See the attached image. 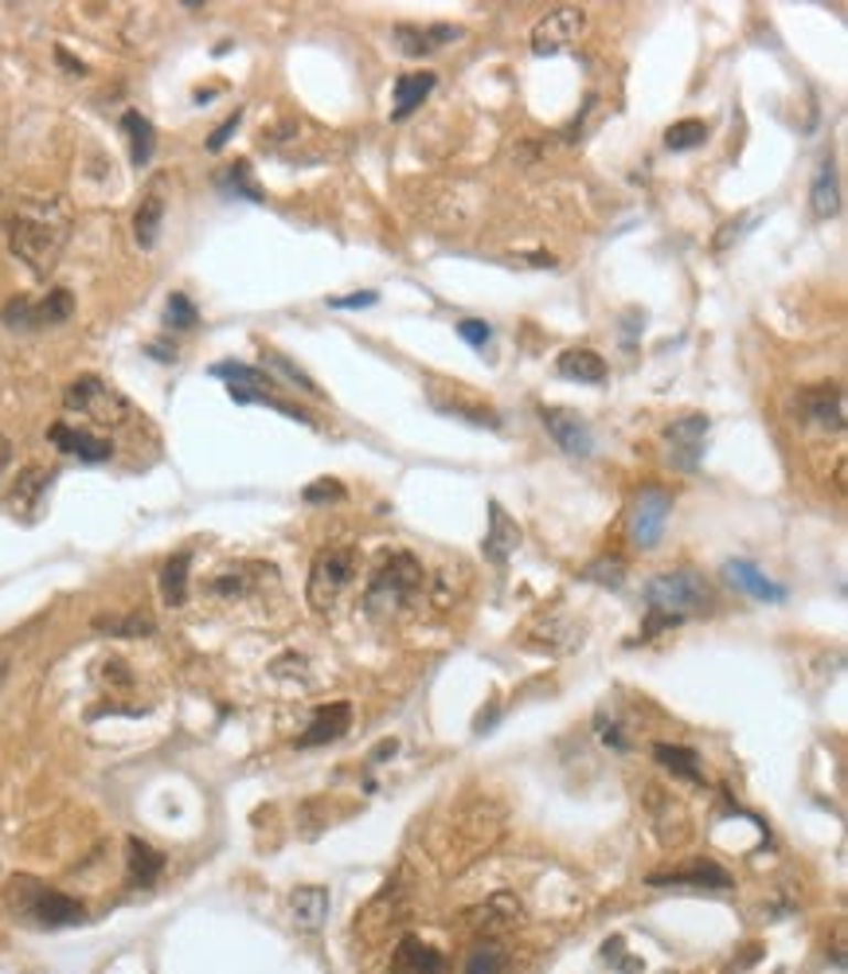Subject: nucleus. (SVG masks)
Listing matches in <instances>:
<instances>
[{
	"instance_id": "c03bdc74",
	"label": "nucleus",
	"mask_w": 848,
	"mask_h": 974,
	"mask_svg": "<svg viewBox=\"0 0 848 974\" xmlns=\"http://www.w3.org/2000/svg\"><path fill=\"white\" fill-rule=\"evenodd\" d=\"M599 736H602V743H607V748H614V751H626L630 748L626 736H622V728L607 725V720H599Z\"/></svg>"
},
{
	"instance_id": "79ce46f5",
	"label": "nucleus",
	"mask_w": 848,
	"mask_h": 974,
	"mask_svg": "<svg viewBox=\"0 0 848 974\" xmlns=\"http://www.w3.org/2000/svg\"><path fill=\"white\" fill-rule=\"evenodd\" d=\"M243 587H247V579H243L239 571H227V576L212 579V591H215V596H223V599L243 596Z\"/></svg>"
},
{
	"instance_id": "5701e85b",
	"label": "nucleus",
	"mask_w": 848,
	"mask_h": 974,
	"mask_svg": "<svg viewBox=\"0 0 848 974\" xmlns=\"http://www.w3.org/2000/svg\"><path fill=\"white\" fill-rule=\"evenodd\" d=\"M121 133H126V141H129V161L138 164V169H146V164L153 161V153H157L153 121H149L141 110H126V114H121Z\"/></svg>"
},
{
	"instance_id": "7c9ffc66",
	"label": "nucleus",
	"mask_w": 848,
	"mask_h": 974,
	"mask_svg": "<svg viewBox=\"0 0 848 974\" xmlns=\"http://www.w3.org/2000/svg\"><path fill=\"white\" fill-rule=\"evenodd\" d=\"M754 220H763V207H751V212H739V216H731L728 224L716 232V243H711V247H716V255H723V250L736 247L743 235H751L754 227H759Z\"/></svg>"
},
{
	"instance_id": "b1692460",
	"label": "nucleus",
	"mask_w": 848,
	"mask_h": 974,
	"mask_svg": "<svg viewBox=\"0 0 848 974\" xmlns=\"http://www.w3.org/2000/svg\"><path fill=\"white\" fill-rule=\"evenodd\" d=\"M126 865H129V885L149 888L164 869V854H157L153 845L141 842V837H129L126 842Z\"/></svg>"
},
{
	"instance_id": "f3484780",
	"label": "nucleus",
	"mask_w": 848,
	"mask_h": 974,
	"mask_svg": "<svg viewBox=\"0 0 848 974\" xmlns=\"http://www.w3.org/2000/svg\"><path fill=\"white\" fill-rule=\"evenodd\" d=\"M723 576H728L731 587L747 591V596L759 599V603H782V599H786V587L774 584V579L766 576L763 568H754L751 560H728L723 564Z\"/></svg>"
},
{
	"instance_id": "2eb2a0df",
	"label": "nucleus",
	"mask_w": 848,
	"mask_h": 974,
	"mask_svg": "<svg viewBox=\"0 0 848 974\" xmlns=\"http://www.w3.org/2000/svg\"><path fill=\"white\" fill-rule=\"evenodd\" d=\"M516 548H520V525L501 510V501H489V533H485V540H481L485 560L505 568L508 556H513Z\"/></svg>"
},
{
	"instance_id": "58836bf2",
	"label": "nucleus",
	"mask_w": 848,
	"mask_h": 974,
	"mask_svg": "<svg viewBox=\"0 0 848 974\" xmlns=\"http://www.w3.org/2000/svg\"><path fill=\"white\" fill-rule=\"evenodd\" d=\"M379 302L376 290H356V293H341V298H329V310H372Z\"/></svg>"
},
{
	"instance_id": "4c0bfd02",
	"label": "nucleus",
	"mask_w": 848,
	"mask_h": 974,
	"mask_svg": "<svg viewBox=\"0 0 848 974\" xmlns=\"http://www.w3.org/2000/svg\"><path fill=\"white\" fill-rule=\"evenodd\" d=\"M95 627H103V634H153L149 619H98Z\"/></svg>"
},
{
	"instance_id": "412c9836",
	"label": "nucleus",
	"mask_w": 848,
	"mask_h": 974,
	"mask_svg": "<svg viewBox=\"0 0 848 974\" xmlns=\"http://www.w3.org/2000/svg\"><path fill=\"white\" fill-rule=\"evenodd\" d=\"M290 912L301 931H321L329 920V888L325 885H301L290 892Z\"/></svg>"
},
{
	"instance_id": "ddd939ff",
	"label": "nucleus",
	"mask_w": 848,
	"mask_h": 974,
	"mask_svg": "<svg viewBox=\"0 0 848 974\" xmlns=\"http://www.w3.org/2000/svg\"><path fill=\"white\" fill-rule=\"evenodd\" d=\"M797 404H802V411H797L802 419L817 422V427H825V431H833V435L845 431V392H840V384L802 388Z\"/></svg>"
},
{
	"instance_id": "20e7f679",
	"label": "nucleus",
	"mask_w": 848,
	"mask_h": 974,
	"mask_svg": "<svg viewBox=\"0 0 848 974\" xmlns=\"http://www.w3.org/2000/svg\"><path fill=\"white\" fill-rule=\"evenodd\" d=\"M9 905L17 908L24 920L40 923V928H75V923L86 920L83 900L67 897V892H55V888H47L35 877H12Z\"/></svg>"
},
{
	"instance_id": "f257e3e1",
	"label": "nucleus",
	"mask_w": 848,
	"mask_h": 974,
	"mask_svg": "<svg viewBox=\"0 0 848 974\" xmlns=\"http://www.w3.org/2000/svg\"><path fill=\"white\" fill-rule=\"evenodd\" d=\"M716 607V596H711L708 579L693 568L680 571H665V576H653L650 587H645V622H642V642L657 639L665 630L680 627L688 619H700Z\"/></svg>"
},
{
	"instance_id": "a211bd4d",
	"label": "nucleus",
	"mask_w": 848,
	"mask_h": 974,
	"mask_svg": "<svg viewBox=\"0 0 848 974\" xmlns=\"http://www.w3.org/2000/svg\"><path fill=\"white\" fill-rule=\"evenodd\" d=\"M391 974H446V955L430 943L407 935L391 955Z\"/></svg>"
},
{
	"instance_id": "c756f323",
	"label": "nucleus",
	"mask_w": 848,
	"mask_h": 974,
	"mask_svg": "<svg viewBox=\"0 0 848 974\" xmlns=\"http://www.w3.org/2000/svg\"><path fill=\"white\" fill-rule=\"evenodd\" d=\"M161 220H164V196L161 192H149L146 200H141L138 207V216H133V235H138L141 247H153L157 235H161Z\"/></svg>"
},
{
	"instance_id": "4468645a",
	"label": "nucleus",
	"mask_w": 848,
	"mask_h": 974,
	"mask_svg": "<svg viewBox=\"0 0 848 974\" xmlns=\"http://www.w3.org/2000/svg\"><path fill=\"white\" fill-rule=\"evenodd\" d=\"M47 442H52L60 454H71L78 462H106L114 454V442L110 439H98V435L83 431V427H71V422H52L47 427Z\"/></svg>"
},
{
	"instance_id": "ea45409f",
	"label": "nucleus",
	"mask_w": 848,
	"mask_h": 974,
	"mask_svg": "<svg viewBox=\"0 0 848 974\" xmlns=\"http://www.w3.org/2000/svg\"><path fill=\"white\" fill-rule=\"evenodd\" d=\"M458 336H462L465 345H473V349H485L489 341H493V329H489L485 321H473V318H465V321H458Z\"/></svg>"
},
{
	"instance_id": "9b49d317",
	"label": "nucleus",
	"mask_w": 848,
	"mask_h": 974,
	"mask_svg": "<svg viewBox=\"0 0 848 974\" xmlns=\"http://www.w3.org/2000/svg\"><path fill=\"white\" fill-rule=\"evenodd\" d=\"M540 422L548 427V435L556 439V447L571 458H591L594 454V435L591 422L571 407H540Z\"/></svg>"
},
{
	"instance_id": "e433bc0d",
	"label": "nucleus",
	"mask_w": 848,
	"mask_h": 974,
	"mask_svg": "<svg viewBox=\"0 0 848 974\" xmlns=\"http://www.w3.org/2000/svg\"><path fill=\"white\" fill-rule=\"evenodd\" d=\"M583 576L594 579V584H602V587H618L626 571H622V560H618V556H610V560H594Z\"/></svg>"
},
{
	"instance_id": "a19ab883",
	"label": "nucleus",
	"mask_w": 848,
	"mask_h": 974,
	"mask_svg": "<svg viewBox=\"0 0 848 974\" xmlns=\"http://www.w3.org/2000/svg\"><path fill=\"white\" fill-rule=\"evenodd\" d=\"M239 121H243V110H235L232 118L223 121L219 130H215L212 138H207V153H219V149L227 146V141H232V138H235V130H239Z\"/></svg>"
},
{
	"instance_id": "c9c22d12",
	"label": "nucleus",
	"mask_w": 848,
	"mask_h": 974,
	"mask_svg": "<svg viewBox=\"0 0 848 974\" xmlns=\"http://www.w3.org/2000/svg\"><path fill=\"white\" fill-rule=\"evenodd\" d=\"M344 497H348V490H344L336 478H318V482H309L305 490H301L305 505H329V501H344Z\"/></svg>"
},
{
	"instance_id": "f704fd0d",
	"label": "nucleus",
	"mask_w": 848,
	"mask_h": 974,
	"mask_svg": "<svg viewBox=\"0 0 848 974\" xmlns=\"http://www.w3.org/2000/svg\"><path fill=\"white\" fill-rule=\"evenodd\" d=\"M505 971V951L497 943H481L465 963V974H501Z\"/></svg>"
},
{
	"instance_id": "09e8293b",
	"label": "nucleus",
	"mask_w": 848,
	"mask_h": 974,
	"mask_svg": "<svg viewBox=\"0 0 848 974\" xmlns=\"http://www.w3.org/2000/svg\"><path fill=\"white\" fill-rule=\"evenodd\" d=\"M528 263H532V267H556V259H551L548 250H532Z\"/></svg>"
},
{
	"instance_id": "cd10ccee",
	"label": "nucleus",
	"mask_w": 848,
	"mask_h": 974,
	"mask_svg": "<svg viewBox=\"0 0 848 974\" xmlns=\"http://www.w3.org/2000/svg\"><path fill=\"white\" fill-rule=\"evenodd\" d=\"M262 372H266V376H270V372H278V376H286V384H293V388L309 392V396H321L318 379L309 376L301 364H293L286 353H278V349H262Z\"/></svg>"
},
{
	"instance_id": "c85d7f7f",
	"label": "nucleus",
	"mask_w": 848,
	"mask_h": 974,
	"mask_svg": "<svg viewBox=\"0 0 848 974\" xmlns=\"http://www.w3.org/2000/svg\"><path fill=\"white\" fill-rule=\"evenodd\" d=\"M215 184H219L227 196H239V200H250V204H262V189H258L255 176H250V161H232L219 176H215Z\"/></svg>"
},
{
	"instance_id": "a18cd8bd",
	"label": "nucleus",
	"mask_w": 848,
	"mask_h": 974,
	"mask_svg": "<svg viewBox=\"0 0 848 974\" xmlns=\"http://www.w3.org/2000/svg\"><path fill=\"white\" fill-rule=\"evenodd\" d=\"M55 60H60V67L67 71V75H86V63L75 60V55L67 52V47H55Z\"/></svg>"
},
{
	"instance_id": "bb28decb",
	"label": "nucleus",
	"mask_w": 848,
	"mask_h": 974,
	"mask_svg": "<svg viewBox=\"0 0 848 974\" xmlns=\"http://www.w3.org/2000/svg\"><path fill=\"white\" fill-rule=\"evenodd\" d=\"M189 564H192L189 553H176V556H169V560H164L161 596H164V603H169V607H181L184 599H189Z\"/></svg>"
},
{
	"instance_id": "2f4dec72",
	"label": "nucleus",
	"mask_w": 848,
	"mask_h": 974,
	"mask_svg": "<svg viewBox=\"0 0 848 974\" xmlns=\"http://www.w3.org/2000/svg\"><path fill=\"white\" fill-rule=\"evenodd\" d=\"M704 141H708V121L700 118H685L665 130V146L673 149V153H685V149H696L704 146Z\"/></svg>"
},
{
	"instance_id": "37998d69",
	"label": "nucleus",
	"mask_w": 848,
	"mask_h": 974,
	"mask_svg": "<svg viewBox=\"0 0 848 974\" xmlns=\"http://www.w3.org/2000/svg\"><path fill=\"white\" fill-rule=\"evenodd\" d=\"M462 28H454V24H430L427 28V40H430V47H446V44H458V40H462Z\"/></svg>"
},
{
	"instance_id": "f03ea898",
	"label": "nucleus",
	"mask_w": 848,
	"mask_h": 974,
	"mask_svg": "<svg viewBox=\"0 0 848 974\" xmlns=\"http://www.w3.org/2000/svg\"><path fill=\"white\" fill-rule=\"evenodd\" d=\"M4 235H9L12 255H17L32 275L43 278V275H52L55 263H60V250L71 235V224L55 204H35L4 220Z\"/></svg>"
},
{
	"instance_id": "4be33fe9",
	"label": "nucleus",
	"mask_w": 848,
	"mask_h": 974,
	"mask_svg": "<svg viewBox=\"0 0 848 974\" xmlns=\"http://www.w3.org/2000/svg\"><path fill=\"white\" fill-rule=\"evenodd\" d=\"M556 372L563 379H575V384H607V361L591 349H563Z\"/></svg>"
},
{
	"instance_id": "0eeeda50",
	"label": "nucleus",
	"mask_w": 848,
	"mask_h": 974,
	"mask_svg": "<svg viewBox=\"0 0 848 974\" xmlns=\"http://www.w3.org/2000/svg\"><path fill=\"white\" fill-rule=\"evenodd\" d=\"M71 313H75V293L71 290H52L47 298H12L4 310H0V325H9V329H52V325H63V321H71Z\"/></svg>"
},
{
	"instance_id": "1a4fd4ad",
	"label": "nucleus",
	"mask_w": 848,
	"mask_h": 974,
	"mask_svg": "<svg viewBox=\"0 0 848 974\" xmlns=\"http://www.w3.org/2000/svg\"><path fill=\"white\" fill-rule=\"evenodd\" d=\"M708 431H711V419L704 411L680 415V419L668 422L665 442H668V458H673L677 470H685V474H696V470H700L704 447H708Z\"/></svg>"
},
{
	"instance_id": "39448f33",
	"label": "nucleus",
	"mask_w": 848,
	"mask_h": 974,
	"mask_svg": "<svg viewBox=\"0 0 848 974\" xmlns=\"http://www.w3.org/2000/svg\"><path fill=\"white\" fill-rule=\"evenodd\" d=\"M63 407L103 422V427H121V422H129V415H133V404H129L118 388H110L103 376H78L75 384L63 392Z\"/></svg>"
},
{
	"instance_id": "393cba45",
	"label": "nucleus",
	"mask_w": 848,
	"mask_h": 974,
	"mask_svg": "<svg viewBox=\"0 0 848 974\" xmlns=\"http://www.w3.org/2000/svg\"><path fill=\"white\" fill-rule=\"evenodd\" d=\"M653 759H657L665 771H673L677 779H688V783H704L700 756H696L693 748H680V743H653Z\"/></svg>"
},
{
	"instance_id": "49530a36",
	"label": "nucleus",
	"mask_w": 848,
	"mask_h": 974,
	"mask_svg": "<svg viewBox=\"0 0 848 974\" xmlns=\"http://www.w3.org/2000/svg\"><path fill=\"white\" fill-rule=\"evenodd\" d=\"M146 353L153 356V361H164V364L176 361V349H172V345H161V341H153V345H149Z\"/></svg>"
},
{
	"instance_id": "6ab92c4d",
	"label": "nucleus",
	"mask_w": 848,
	"mask_h": 974,
	"mask_svg": "<svg viewBox=\"0 0 848 974\" xmlns=\"http://www.w3.org/2000/svg\"><path fill=\"white\" fill-rule=\"evenodd\" d=\"M809 204H814L817 220H833L840 212V176H837V157L825 153L817 161L814 184H809Z\"/></svg>"
},
{
	"instance_id": "f8f14e48",
	"label": "nucleus",
	"mask_w": 848,
	"mask_h": 974,
	"mask_svg": "<svg viewBox=\"0 0 848 974\" xmlns=\"http://www.w3.org/2000/svg\"><path fill=\"white\" fill-rule=\"evenodd\" d=\"M645 885L650 888H696V892H728L736 880H731V873L720 869L716 861H688V865H680V869L653 873Z\"/></svg>"
},
{
	"instance_id": "aec40b11",
	"label": "nucleus",
	"mask_w": 848,
	"mask_h": 974,
	"mask_svg": "<svg viewBox=\"0 0 848 974\" xmlns=\"http://www.w3.org/2000/svg\"><path fill=\"white\" fill-rule=\"evenodd\" d=\"M438 87V75L434 71H411V75H399L395 78V110L391 121H407L422 103L430 98V90Z\"/></svg>"
},
{
	"instance_id": "a878e982",
	"label": "nucleus",
	"mask_w": 848,
	"mask_h": 974,
	"mask_svg": "<svg viewBox=\"0 0 848 974\" xmlns=\"http://www.w3.org/2000/svg\"><path fill=\"white\" fill-rule=\"evenodd\" d=\"M52 482H55V470L32 465V470H24V474L17 478V485H12V493H9V501L17 505V510H28V505H43V497H47Z\"/></svg>"
},
{
	"instance_id": "473e14b6",
	"label": "nucleus",
	"mask_w": 848,
	"mask_h": 974,
	"mask_svg": "<svg viewBox=\"0 0 848 974\" xmlns=\"http://www.w3.org/2000/svg\"><path fill=\"white\" fill-rule=\"evenodd\" d=\"M391 40H395V47H399V52L407 55V60H422V55H430V52H434V47H430V40H427V28H415V24H395Z\"/></svg>"
},
{
	"instance_id": "de8ad7c7",
	"label": "nucleus",
	"mask_w": 848,
	"mask_h": 974,
	"mask_svg": "<svg viewBox=\"0 0 848 974\" xmlns=\"http://www.w3.org/2000/svg\"><path fill=\"white\" fill-rule=\"evenodd\" d=\"M9 462H12V442L4 439V435H0V474L9 470Z\"/></svg>"
},
{
	"instance_id": "8fccbe9b",
	"label": "nucleus",
	"mask_w": 848,
	"mask_h": 974,
	"mask_svg": "<svg viewBox=\"0 0 848 974\" xmlns=\"http://www.w3.org/2000/svg\"><path fill=\"white\" fill-rule=\"evenodd\" d=\"M668 974H677V971H668Z\"/></svg>"
},
{
	"instance_id": "dca6fc26",
	"label": "nucleus",
	"mask_w": 848,
	"mask_h": 974,
	"mask_svg": "<svg viewBox=\"0 0 848 974\" xmlns=\"http://www.w3.org/2000/svg\"><path fill=\"white\" fill-rule=\"evenodd\" d=\"M352 725V705L348 700H333V705H321L309 720V728L298 736V748H321L329 740H341Z\"/></svg>"
},
{
	"instance_id": "7ed1b4c3",
	"label": "nucleus",
	"mask_w": 848,
	"mask_h": 974,
	"mask_svg": "<svg viewBox=\"0 0 848 974\" xmlns=\"http://www.w3.org/2000/svg\"><path fill=\"white\" fill-rule=\"evenodd\" d=\"M422 587V564L415 560L411 553H391L384 564L376 568L368 584V596H364V611L372 619H391L399 614V607H407Z\"/></svg>"
},
{
	"instance_id": "423d86ee",
	"label": "nucleus",
	"mask_w": 848,
	"mask_h": 974,
	"mask_svg": "<svg viewBox=\"0 0 848 974\" xmlns=\"http://www.w3.org/2000/svg\"><path fill=\"white\" fill-rule=\"evenodd\" d=\"M356 548H325L313 560V571H309V603L313 611H329V607L341 599V591L352 584L356 576Z\"/></svg>"
},
{
	"instance_id": "9d476101",
	"label": "nucleus",
	"mask_w": 848,
	"mask_h": 974,
	"mask_svg": "<svg viewBox=\"0 0 848 974\" xmlns=\"http://www.w3.org/2000/svg\"><path fill=\"white\" fill-rule=\"evenodd\" d=\"M668 513H673V497H668V490H661V485H645V490L637 493L634 510H630V540H634L642 553H650V548H657L661 544Z\"/></svg>"
},
{
	"instance_id": "6e6552de",
	"label": "nucleus",
	"mask_w": 848,
	"mask_h": 974,
	"mask_svg": "<svg viewBox=\"0 0 848 974\" xmlns=\"http://www.w3.org/2000/svg\"><path fill=\"white\" fill-rule=\"evenodd\" d=\"M587 28V12L583 9H575V4H559V9H551L544 20H536V28H532L528 35V44H532V55H540V60H551V55L567 52V47L579 40V32Z\"/></svg>"
},
{
	"instance_id": "72a5a7b5",
	"label": "nucleus",
	"mask_w": 848,
	"mask_h": 974,
	"mask_svg": "<svg viewBox=\"0 0 848 974\" xmlns=\"http://www.w3.org/2000/svg\"><path fill=\"white\" fill-rule=\"evenodd\" d=\"M200 321V310L192 302L189 293H169V302H164V325L169 329H192Z\"/></svg>"
}]
</instances>
